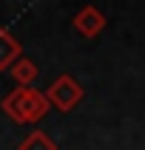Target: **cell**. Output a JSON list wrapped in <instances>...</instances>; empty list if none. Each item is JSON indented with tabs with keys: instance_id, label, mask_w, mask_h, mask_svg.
Segmentation results:
<instances>
[{
	"instance_id": "2",
	"label": "cell",
	"mask_w": 145,
	"mask_h": 150,
	"mask_svg": "<svg viewBox=\"0 0 145 150\" xmlns=\"http://www.w3.org/2000/svg\"><path fill=\"white\" fill-rule=\"evenodd\" d=\"M46 99H49L51 108L68 113V110H74L80 105V99H83V85L77 82L71 74H63L46 88Z\"/></svg>"
},
{
	"instance_id": "3",
	"label": "cell",
	"mask_w": 145,
	"mask_h": 150,
	"mask_svg": "<svg viewBox=\"0 0 145 150\" xmlns=\"http://www.w3.org/2000/svg\"><path fill=\"white\" fill-rule=\"evenodd\" d=\"M71 25H74V31L83 34V37H97V34L105 28V14H102L97 6H83L74 14Z\"/></svg>"
},
{
	"instance_id": "1",
	"label": "cell",
	"mask_w": 145,
	"mask_h": 150,
	"mask_svg": "<svg viewBox=\"0 0 145 150\" xmlns=\"http://www.w3.org/2000/svg\"><path fill=\"white\" fill-rule=\"evenodd\" d=\"M0 108L9 119H14L17 125H34L49 113V99L46 93L37 88H20L17 85L11 93H6V99L0 102Z\"/></svg>"
},
{
	"instance_id": "6",
	"label": "cell",
	"mask_w": 145,
	"mask_h": 150,
	"mask_svg": "<svg viewBox=\"0 0 145 150\" xmlns=\"http://www.w3.org/2000/svg\"><path fill=\"white\" fill-rule=\"evenodd\" d=\"M17 150H57V144L51 142V136H46L43 130H31L26 136Z\"/></svg>"
},
{
	"instance_id": "5",
	"label": "cell",
	"mask_w": 145,
	"mask_h": 150,
	"mask_svg": "<svg viewBox=\"0 0 145 150\" xmlns=\"http://www.w3.org/2000/svg\"><path fill=\"white\" fill-rule=\"evenodd\" d=\"M11 79H14L20 88H31V82L37 79V65H34L29 57H20L11 65Z\"/></svg>"
},
{
	"instance_id": "4",
	"label": "cell",
	"mask_w": 145,
	"mask_h": 150,
	"mask_svg": "<svg viewBox=\"0 0 145 150\" xmlns=\"http://www.w3.org/2000/svg\"><path fill=\"white\" fill-rule=\"evenodd\" d=\"M23 54V45L9 28H0V71H11L17 59Z\"/></svg>"
}]
</instances>
